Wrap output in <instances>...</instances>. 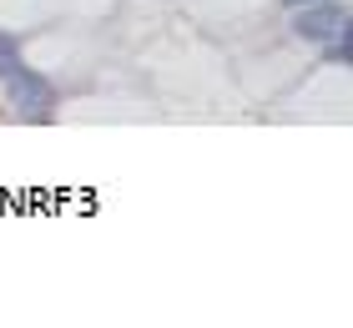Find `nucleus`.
<instances>
[{"mask_svg": "<svg viewBox=\"0 0 353 328\" xmlns=\"http://www.w3.org/2000/svg\"><path fill=\"white\" fill-rule=\"evenodd\" d=\"M6 96H10V106L21 111V117H30V122H36V117H51V86H46L36 71H26V66L6 76Z\"/></svg>", "mask_w": 353, "mask_h": 328, "instance_id": "nucleus-2", "label": "nucleus"}, {"mask_svg": "<svg viewBox=\"0 0 353 328\" xmlns=\"http://www.w3.org/2000/svg\"><path fill=\"white\" fill-rule=\"evenodd\" d=\"M10 71H21V51H15L10 36H0V81H6Z\"/></svg>", "mask_w": 353, "mask_h": 328, "instance_id": "nucleus-3", "label": "nucleus"}, {"mask_svg": "<svg viewBox=\"0 0 353 328\" xmlns=\"http://www.w3.org/2000/svg\"><path fill=\"white\" fill-rule=\"evenodd\" d=\"M293 36L308 41V46H328V41L348 36V10L339 6V0H313V6H298Z\"/></svg>", "mask_w": 353, "mask_h": 328, "instance_id": "nucleus-1", "label": "nucleus"}, {"mask_svg": "<svg viewBox=\"0 0 353 328\" xmlns=\"http://www.w3.org/2000/svg\"><path fill=\"white\" fill-rule=\"evenodd\" d=\"M288 6H313V0H288Z\"/></svg>", "mask_w": 353, "mask_h": 328, "instance_id": "nucleus-4", "label": "nucleus"}]
</instances>
